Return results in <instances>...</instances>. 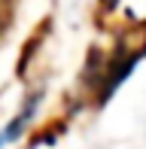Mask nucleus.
<instances>
[{"instance_id": "nucleus-1", "label": "nucleus", "mask_w": 146, "mask_h": 149, "mask_svg": "<svg viewBox=\"0 0 146 149\" xmlns=\"http://www.w3.org/2000/svg\"><path fill=\"white\" fill-rule=\"evenodd\" d=\"M146 58V22L134 24L131 31H125L119 37V43L113 46V52L104 58L101 73L95 82V104L104 107L107 100L116 94V88L134 73V67Z\"/></svg>"}, {"instance_id": "nucleus-2", "label": "nucleus", "mask_w": 146, "mask_h": 149, "mask_svg": "<svg viewBox=\"0 0 146 149\" xmlns=\"http://www.w3.org/2000/svg\"><path fill=\"white\" fill-rule=\"evenodd\" d=\"M37 104H40V94H34V97H31V104H24V107H22V113H18V116L12 119L9 125L3 128V131H0V149H3V146H9L12 140H15L18 134L24 131V125H28V122H31V116L37 113Z\"/></svg>"}, {"instance_id": "nucleus-3", "label": "nucleus", "mask_w": 146, "mask_h": 149, "mask_svg": "<svg viewBox=\"0 0 146 149\" xmlns=\"http://www.w3.org/2000/svg\"><path fill=\"white\" fill-rule=\"evenodd\" d=\"M97 3H101V12H116L122 0H97Z\"/></svg>"}, {"instance_id": "nucleus-4", "label": "nucleus", "mask_w": 146, "mask_h": 149, "mask_svg": "<svg viewBox=\"0 0 146 149\" xmlns=\"http://www.w3.org/2000/svg\"><path fill=\"white\" fill-rule=\"evenodd\" d=\"M0 28H3V22H0Z\"/></svg>"}]
</instances>
